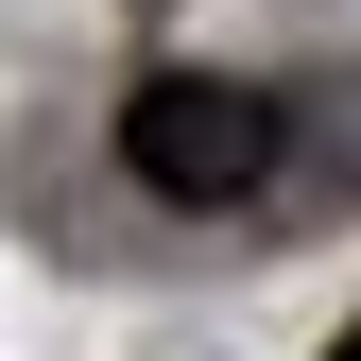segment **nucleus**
Segmentation results:
<instances>
[{
	"instance_id": "obj_3",
	"label": "nucleus",
	"mask_w": 361,
	"mask_h": 361,
	"mask_svg": "<svg viewBox=\"0 0 361 361\" xmlns=\"http://www.w3.org/2000/svg\"><path fill=\"white\" fill-rule=\"evenodd\" d=\"M327 361H361V327H344V344H327Z\"/></svg>"
},
{
	"instance_id": "obj_1",
	"label": "nucleus",
	"mask_w": 361,
	"mask_h": 361,
	"mask_svg": "<svg viewBox=\"0 0 361 361\" xmlns=\"http://www.w3.org/2000/svg\"><path fill=\"white\" fill-rule=\"evenodd\" d=\"M121 172L172 207H241L293 172V104L276 86H224V69H155L138 104H121Z\"/></svg>"
},
{
	"instance_id": "obj_2",
	"label": "nucleus",
	"mask_w": 361,
	"mask_h": 361,
	"mask_svg": "<svg viewBox=\"0 0 361 361\" xmlns=\"http://www.w3.org/2000/svg\"><path fill=\"white\" fill-rule=\"evenodd\" d=\"M344 172H361V121H344Z\"/></svg>"
}]
</instances>
